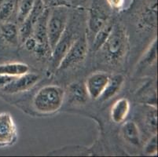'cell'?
<instances>
[{
    "mask_svg": "<svg viewBox=\"0 0 158 157\" xmlns=\"http://www.w3.org/2000/svg\"><path fill=\"white\" fill-rule=\"evenodd\" d=\"M64 90L56 85H48L39 90L33 98V107L41 114H52L62 106Z\"/></svg>",
    "mask_w": 158,
    "mask_h": 157,
    "instance_id": "cell-1",
    "label": "cell"
},
{
    "mask_svg": "<svg viewBox=\"0 0 158 157\" xmlns=\"http://www.w3.org/2000/svg\"><path fill=\"white\" fill-rule=\"evenodd\" d=\"M69 21V7L57 6L51 8L47 29L49 46L51 52L61 39L67 28Z\"/></svg>",
    "mask_w": 158,
    "mask_h": 157,
    "instance_id": "cell-2",
    "label": "cell"
},
{
    "mask_svg": "<svg viewBox=\"0 0 158 157\" xmlns=\"http://www.w3.org/2000/svg\"><path fill=\"white\" fill-rule=\"evenodd\" d=\"M127 48V36L125 30L120 25H113L110 36L102 49L106 57L111 62H118L124 56Z\"/></svg>",
    "mask_w": 158,
    "mask_h": 157,
    "instance_id": "cell-3",
    "label": "cell"
},
{
    "mask_svg": "<svg viewBox=\"0 0 158 157\" xmlns=\"http://www.w3.org/2000/svg\"><path fill=\"white\" fill-rule=\"evenodd\" d=\"M87 54V42L85 37H79L74 40L66 52L57 69L66 70L82 62Z\"/></svg>",
    "mask_w": 158,
    "mask_h": 157,
    "instance_id": "cell-4",
    "label": "cell"
},
{
    "mask_svg": "<svg viewBox=\"0 0 158 157\" xmlns=\"http://www.w3.org/2000/svg\"><path fill=\"white\" fill-rule=\"evenodd\" d=\"M41 80V76L36 73L28 72L15 77L8 84L0 89V92L6 94H15L28 91L35 86Z\"/></svg>",
    "mask_w": 158,
    "mask_h": 157,
    "instance_id": "cell-5",
    "label": "cell"
},
{
    "mask_svg": "<svg viewBox=\"0 0 158 157\" xmlns=\"http://www.w3.org/2000/svg\"><path fill=\"white\" fill-rule=\"evenodd\" d=\"M18 139V129L9 112H0V148L10 147Z\"/></svg>",
    "mask_w": 158,
    "mask_h": 157,
    "instance_id": "cell-6",
    "label": "cell"
},
{
    "mask_svg": "<svg viewBox=\"0 0 158 157\" xmlns=\"http://www.w3.org/2000/svg\"><path fill=\"white\" fill-rule=\"evenodd\" d=\"M110 75L103 72H98L90 75L84 83L89 98L92 100L99 99L110 80Z\"/></svg>",
    "mask_w": 158,
    "mask_h": 157,
    "instance_id": "cell-7",
    "label": "cell"
},
{
    "mask_svg": "<svg viewBox=\"0 0 158 157\" xmlns=\"http://www.w3.org/2000/svg\"><path fill=\"white\" fill-rule=\"evenodd\" d=\"M75 39L76 38L73 37V35L70 31H67V28H66L61 39L57 43L56 47L51 52V57H52L53 64L54 68H57L62 58L65 55L66 52L68 51Z\"/></svg>",
    "mask_w": 158,
    "mask_h": 157,
    "instance_id": "cell-8",
    "label": "cell"
},
{
    "mask_svg": "<svg viewBox=\"0 0 158 157\" xmlns=\"http://www.w3.org/2000/svg\"><path fill=\"white\" fill-rule=\"evenodd\" d=\"M130 111L128 99L123 97L116 101L112 106L110 116L112 120L116 123H121L125 120Z\"/></svg>",
    "mask_w": 158,
    "mask_h": 157,
    "instance_id": "cell-9",
    "label": "cell"
},
{
    "mask_svg": "<svg viewBox=\"0 0 158 157\" xmlns=\"http://www.w3.org/2000/svg\"><path fill=\"white\" fill-rule=\"evenodd\" d=\"M123 81L124 79L122 75H115L113 76H110V80L99 99H101L102 101H108L114 97L121 89Z\"/></svg>",
    "mask_w": 158,
    "mask_h": 157,
    "instance_id": "cell-10",
    "label": "cell"
},
{
    "mask_svg": "<svg viewBox=\"0 0 158 157\" xmlns=\"http://www.w3.org/2000/svg\"><path fill=\"white\" fill-rule=\"evenodd\" d=\"M121 135L127 142L133 145L140 144V133L137 124L133 121H127L121 126Z\"/></svg>",
    "mask_w": 158,
    "mask_h": 157,
    "instance_id": "cell-11",
    "label": "cell"
},
{
    "mask_svg": "<svg viewBox=\"0 0 158 157\" xmlns=\"http://www.w3.org/2000/svg\"><path fill=\"white\" fill-rule=\"evenodd\" d=\"M69 94L72 102L85 104L88 101L89 96L86 89L85 83L83 82L73 83L69 86Z\"/></svg>",
    "mask_w": 158,
    "mask_h": 157,
    "instance_id": "cell-12",
    "label": "cell"
},
{
    "mask_svg": "<svg viewBox=\"0 0 158 157\" xmlns=\"http://www.w3.org/2000/svg\"><path fill=\"white\" fill-rule=\"evenodd\" d=\"M0 35L4 41L10 45H18L19 43L18 28L14 23L2 22L0 25Z\"/></svg>",
    "mask_w": 158,
    "mask_h": 157,
    "instance_id": "cell-13",
    "label": "cell"
},
{
    "mask_svg": "<svg viewBox=\"0 0 158 157\" xmlns=\"http://www.w3.org/2000/svg\"><path fill=\"white\" fill-rule=\"evenodd\" d=\"M107 17L99 6H93L90 11L89 28L92 32L96 33L106 24Z\"/></svg>",
    "mask_w": 158,
    "mask_h": 157,
    "instance_id": "cell-14",
    "label": "cell"
},
{
    "mask_svg": "<svg viewBox=\"0 0 158 157\" xmlns=\"http://www.w3.org/2000/svg\"><path fill=\"white\" fill-rule=\"evenodd\" d=\"M29 72V67L24 63L13 62L0 64V75L18 77Z\"/></svg>",
    "mask_w": 158,
    "mask_h": 157,
    "instance_id": "cell-15",
    "label": "cell"
},
{
    "mask_svg": "<svg viewBox=\"0 0 158 157\" xmlns=\"http://www.w3.org/2000/svg\"><path fill=\"white\" fill-rule=\"evenodd\" d=\"M113 27V25L111 23H106L101 29L95 33V36L93 42V50H98L102 47L108 37L110 36Z\"/></svg>",
    "mask_w": 158,
    "mask_h": 157,
    "instance_id": "cell-16",
    "label": "cell"
},
{
    "mask_svg": "<svg viewBox=\"0 0 158 157\" xmlns=\"http://www.w3.org/2000/svg\"><path fill=\"white\" fill-rule=\"evenodd\" d=\"M35 0H18L17 19L20 23H22L31 13Z\"/></svg>",
    "mask_w": 158,
    "mask_h": 157,
    "instance_id": "cell-17",
    "label": "cell"
},
{
    "mask_svg": "<svg viewBox=\"0 0 158 157\" xmlns=\"http://www.w3.org/2000/svg\"><path fill=\"white\" fill-rule=\"evenodd\" d=\"M18 0H6L0 5V22L8 21L14 14Z\"/></svg>",
    "mask_w": 158,
    "mask_h": 157,
    "instance_id": "cell-18",
    "label": "cell"
},
{
    "mask_svg": "<svg viewBox=\"0 0 158 157\" xmlns=\"http://www.w3.org/2000/svg\"><path fill=\"white\" fill-rule=\"evenodd\" d=\"M156 39H155L153 42V44L151 45V47H149V49L148 50L147 53L145 54L144 56V64H151L152 63L154 62L156 59Z\"/></svg>",
    "mask_w": 158,
    "mask_h": 157,
    "instance_id": "cell-19",
    "label": "cell"
},
{
    "mask_svg": "<svg viewBox=\"0 0 158 157\" xmlns=\"http://www.w3.org/2000/svg\"><path fill=\"white\" fill-rule=\"evenodd\" d=\"M42 2L47 8H54L57 6L69 7L71 6L67 0H42Z\"/></svg>",
    "mask_w": 158,
    "mask_h": 157,
    "instance_id": "cell-20",
    "label": "cell"
},
{
    "mask_svg": "<svg viewBox=\"0 0 158 157\" xmlns=\"http://www.w3.org/2000/svg\"><path fill=\"white\" fill-rule=\"evenodd\" d=\"M157 151V144H156V136L154 135L149 141L145 149V152L148 155H155Z\"/></svg>",
    "mask_w": 158,
    "mask_h": 157,
    "instance_id": "cell-21",
    "label": "cell"
},
{
    "mask_svg": "<svg viewBox=\"0 0 158 157\" xmlns=\"http://www.w3.org/2000/svg\"><path fill=\"white\" fill-rule=\"evenodd\" d=\"M156 121H157L156 112L154 109V110L149 112L147 116V123L149 124V127L151 128L154 132L156 131Z\"/></svg>",
    "mask_w": 158,
    "mask_h": 157,
    "instance_id": "cell-22",
    "label": "cell"
},
{
    "mask_svg": "<svg viewBox=\"0 0 158 157\" xmlns=\"http://www.w3.org/2000/svg\"><path fill=\"white\" fill-rule=\"evenodd\" d=\"M24 47L29 51H34L37 47V42L35 39L33 38L32 36H30L29 38L27 39L24 43Z\"/></svg>",
    "mask_w": 158,
    "mask_h": 157,
    "instance_id": "cell-23",
    "label": "cell"
},
{
    "mask_svg": "<svg viewBox=\"0 0 158 157\" xmlns=\"http://www.w3.org/2000/svg\"><path fill=\"white\" fill-rule=\"evenodd\" d=\"M108 4L114 9H121L122 7L124 6L125 5L126 0H106Z\"/></svg>",
    "mask_w": 158,
    "mask_h": 157,
    "instance_id": "cell-24",
    "label": "cell"
},
{
    "mask_svg": "<svg viewBox=\"0 0 158 157\" xmlns=\"http://www.w3.org/2000/svg\"><path fill=\"white\" fill-rule=\"evenodd\" d=\"M15 77L9 76H5V75H0V89L2 88L4 86L10 83L11 80H13Z\"/></svg>",
    "mask_w": 158,
    "mask_h": 157,
    "instance_id": "cell-25",
    "label": "cell"
},
{
    "mask_svg": "<svg viewBox=\"0 0 158 157\" xmlns=\"http://www.w3.org/2000/svg\"><path fill=\"white\" fill-rule=\"evenodd\" d=\"M67 1H68L70 5H71L72 3H74V2H77V0H67Z\"/></svg>",
    "mask_w": 158,
    "mask_h": 157,
    "instance_id": "cell-26",
    "label": "cell"
},
{
    "mask_svg": "<svg viewBox=\"0 0 158 157\" xmlns=\"http://www.w3.org/2000/svg\"><path fill=\"white\" fill-rule=\"evenodd\" d=\"M6 0H0V5L2 3H3L4 2H6Z\"/></svg>",
    "mask_w": 158,
    "mask_h": 157,
    "instance_id": "cell-27",
    "label": "cell"
},
{
    "mask_svg": "<svg viewBox=\"0 0 158 157\" xmlns=\"http://www.w3.org/2000/svg\"></svg>",
    "mask_w": 158,
    "mask_h": 157,
    "instance_id": "cell-28",
    "label": "cell"
}]
</instances>
